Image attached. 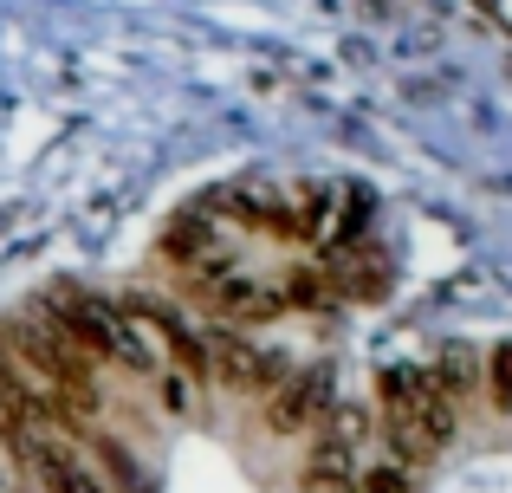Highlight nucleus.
Wrapping results in <instances>:
<instances>
[{
	"instance_id": "1",
	"label": "nucleus",
	"mask_w": 512,
	"mask_h": 493,
	"mask_svg": "<svg viewBox=\"0 0 512 493\" xmlns=\"http://www.w3.org/2000/svg\"><path fill=\"white\" fill-rule=\"evenodd\" d=\"M480 390V364L467 351H448L435 364H409L383 377V429L402 461H428L454 435L461 403Z\"/></svg>"
},
{
	"instance_id": "3",
	"label": "nucleus",
	"mask_w": 512,
	"mask_h": 493,
	"mask_svg": "<svg viewBox=\"0 0 512 493\" xmlns=\"http://www.w3.org/2000/svg\"><path fill=\"white\" fill-rule=\"evenodd\" d=\"M344 493H409V474H396V468H357L344 481Z\"/></svg>"
},
{
	"instance_id": "4",
	"label": "nucleus",
	"mask_w": 512,
	"mask_h": 493,
	"mask_svg": "<svg viewBox=\"0 0 512 493\" xmlns=\"http://www.w3.org/2000/svg\"><path fill=\"white\" fill-rule=\"evenodd\" d=\"M480 377H487L493 403H500V409H512V344H500V351H493V364L480 370Z\"/></svg>"
},
{
	"instance_id": "2",
	"label": "nucleus",
	"mask_w": 512,
	"mask_h": 493,
	"mask_svg": "<svg viewBox=\"0 0 512 493\" xmlns=\"http://www.w3.org/2000/svg\"><path fill=\"white\" fill-rule=\"evenodd\" d=\"M318 409H325V383H318V377H312V383L292 377V383H286V396L273 403V422H279V429H312Z\"/></svg>"
}]
</instances>
